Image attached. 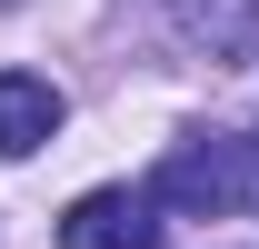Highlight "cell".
Masks as SVG:
<instances>
[{
    "mask_svg": "<svg viewBox=\"0 0 259 249\" xmlns=\"http://www.w3.org/2000/svg\"><path fill=\"white\" fill-rule=\"evenodd\" d=\"M60 249H160V219L130 189H80L60 210Z\"/></svg>",
    "mask_w": 259,
    "mask_h": 249,
    "instance_id": "cell-1",
    "label": "cell"
},
{
    "mask_svg": "<svg viewBox=\"0 0 259 249\" xmlns=\"http://www.w3.org/2000/svg\"><path fill=\"white\" fill-rule=\"evenodd\" d=\"M239 189H249V159L229 150V140H190V150H169V170H160L169 210H229Z\"/></svg>",
    "mask_w": 259,
    "mask_h": 249,
    "instance_id": "cell-2",
    "label": "cell"
},
{
    "mask_svg": "<svg viewBox=\"0 0 259 249\" xmlns=\"http://www.w3.org/2000/svg\"><path fill=\"white\" fill-rule=\"evenodd\" d=\"M50 130H60V90L40 70H0V159H30Z\"/></svg>",
    "mask_w": 259,
    "mask_h": 249,
    "instance_id": "cell-3",
    "label": "cell"
},
{
    "mask_svg": "<svg viewBox=\"0 0 259 249\" xmlns=\"http://www.w3.org/2000/svg\"><path fill=\"white\" fill-rule=\"evenodd\" d=\"M0 10H10V0H0Z\"/></svg>",
    "mask_w": 259,
    "mask_h": 249,
    "instance_id": "cell-4",
    "label": "cell"
}]
</instances>
